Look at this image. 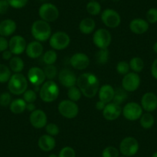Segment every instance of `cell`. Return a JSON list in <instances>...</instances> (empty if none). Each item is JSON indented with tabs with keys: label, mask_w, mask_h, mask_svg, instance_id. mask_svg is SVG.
Segmentation results:
<instances>
[{
	"label": "cell",
	"mask_w": 157,
	"mask_h": 157,
	"mask_svg": "<svg viewBox=\"0 0 157 157\" xmlns=\"http://www.w3.org/2000/svg\"><path fill=\"white\" fill-rule=\"evenodd\" d=\"M76 85L82 95L89 99L95 97L99 90V78L91 72L81 74L77 78Z\"/></svg>",
	"instance_id": "1"
},
{
	"label": "cell",
	"mask_w": 157,
	"mask_h": 157,
	"mask_svg": "<svg viewBox=\"0 0 157 157\" xmlns=\"http://www.w3.org/2000/svg\"><path fill=\"white\" fill-rule=\"evenodd\" d=\"M31 33L36 41L46 42L52 36V29L49 22L39 19L35 21L31 27Z\"/></svg>",
	"instance_id": "2"
},
{
	"label": "cell",
	"mask_w": 157,
	"mask_h": 157,
	"mask_svg": "<svg viewBox=\"0 0 157 157\" xmlns=\"http://www.w3.org/2000/svg\"><path fill=\"white\" fill-rule=\"evenodd\" d=\"M29 81L26 77L20 73H14L8 82V90L12 94L19 96L25 93L28 89Z\"/></svg>",
	"instance_id": "3"
},
{
	"label": "cell",
	"mask_w": 157,
	"mask_h": 157,
	"mask_svg": "<svg viewBox=\"0 0 157 157\" xmlns=\"http://www.w3.org/2000/svg\"><path fill=\"white\" fill-rule=\"evenodd\" d=\"M39 93V97L43 102H52L59 97V88L53 80H48L42 85Z\"/></svg>",
	"instance_id": "4"
},
{
	"label": "cell",
	"mask_w": 157,
	"mask_h": 157,
	"mask_svg": "<svg viewBox=\"0 0 157 157\" xmlns=\"http://www.w3.org/2000/svg\"><path fill=\"white\" fill-rule=\"evenodd\" d=\"M39 16L42 20L47 22H53L59 16V11L57 6L51 2L43 3L39 9Z\"/></svg>",
	"instance_id": "5"
},
{
	"label": "cell",
	"mask_w": 157,
	"mask_h": 157,
	"mask_svg": "<svg viewBox=\"0 0 157 157\" xmlns=\"http://www.w3.org/2000/svg\"><path fill=\"white\" fill-rule=\"evenodd\" d=\"M70 44V37L65 32H56L49 38V45L54 50H63Z\"/></svg>",
	"instance_id": "6"
},
{
	"label": "cell",
	"mask_w": 157,
	"mask_h": 157,
	"mask_svg": "<svg viewBox=\"0 0 157 157\" xmlns=\"http://www.w3.org/2000/svg\"><path fill=\"white\" fill-rule=\"evenodd\" d=\"M58 111L61 116L66 119H74L78 114V106L73 101L65 99L58 105Z\"/></svg>",
	"instance_id": "7"
},
{
	"label": "cell",
	"mask_w": 157,
	"mask_h": 157,
	"mask_svg": "<svg viewBox=\"0 0 157 157\" xmlns=\"http://www.w3.org/2000/svg\"><path fill=\"white\" fill-rule=\"evenodd\" d=\"M140 149V145L134 137H126L120 144V151L124 156L129 157L136 155Z\"/></svg>",
	"instance_id": "8"
},
{
	"label": "cell",
	"mask_w": 157,
	"mask_h": 157,
	"mask_svg": "<svg viewBox=\"0 0 157 157\" xmlns=\"http://www.w3.org/2000/svg\"><path fill=\"white\" fill-rule=\"evenodd\" d=\"M93 41L95 46L99 49H107L111 44V33L105 29H99L93 35Z\"/></svg>",
	"instance_id": "9"
},
{
	"label": "cell",
	"mask_w": 157,
	"mask_h": 157,
	"mask_svg": "<svg viewBox=\"0 0 157 157\" xmlns=\"http://www.w3.org/2000/svg\"><path fill=\"white\" fill-rule=\"evenodd\" d=\"M101 19L105 26L114 29L118 27L121 23L120 15L113 9H105L102 12Z\"/></svg>",
	"instance_id": "10"
},
{
	"label": "cell",
	"mask_w": 157,
	"mask_h": 157,
	"mask_svg": "<svg viewBox=\"0 0 157 157\" xmlns=\"http://www.w3.org/2000/svg\"><path fill=\"white\" fill-rule=\"evenodd\" d=\"M143 108L141 105L135 102L126 103L123 108L122 113L123 116L129 121H135L139 120L143 115Z\"/></svg>",
	"instance_id": "11"
},
{
	"label": "cell",
	"mask_w": 157,
	"mask_h": 157,
	"mask_svg": "<svg viewBox=\"0 0 157 157\" xmlns=\"http://www.w3.org/2000/svg\"><path fill=\"white\" fill-rule=\"evenodd\" d=\"M141 79L138 73L129 72L124 75L122 80V86L128 93L134 92L140 87Z\"/></svg>",
	"instance_id": "12"
},
{
	"label": "cell",
	"mask_w": 157,
	"mask_h": 157,
	"mask_svg": "<svg viewBox=\"0 0 157 157\" xmlns=\"http://www.w3.org/2000/svg\"><path fill=\"white\" fill-rule=\"evenodd\" d=\"M46 78L43 69L36 66L30 68L27 73V79L34 86H40L43 85Z\"/></svg>",
	"instance_id": "13"
},
{
	"label": "cell",
	"mask_w": 157,
	"mask_h": 157,
	"mask_svg": "<svg viewBox=\"0 0 157 157\" xmlns=\"http://www.w3.org/2000/svg\"><path fill=\"white\" fill-rule=\"evenodd\" d=\"M26 41L22 36H13L9 41V49L12 53L16 56L21 55L23 53L26 49Z\"/></svg>",
	"instance_id": "14"
},
{
	"label": "cell",
	"mask_w": 157,
	"mask_h": 157,
	"mask_svg": "<svg viewBox=\"0 0 157 157\" xmlns=\"http://www.w3.org/2000/svg\"><path fill=\"white\" fill-rule=\"evenodd\" d=\"M59 81L63 86L70 88L76 85L77 77L69 69H63L59 73Z\"/></svg>",
	"instance_id": "15"
},
{
	"label": "cell",
	"mask_w": 157,
	"mask_h": 157,
	"mask_svg": "<svg viewBox=\"0 0 157 157\" xmlns=\"http://www.w3.org/2000/svg\"><path fill=\"white\" fill-rule=\"evenodd\" d=\"M29 122L36 129H42L47 125V116L42 109H36L30 114Z\"/></svg>",
	"instance_id": "16"
},
{
	"label": "cell",
	"mask_w": 157,
	"mask_h": 157,
	"mask_svg": "<svg viewBox=\"0 0 157 157\" xmlns=\"http://www.w3.org/2000/svg\"><path fill=\"white\" fill-rule=\"evenodd\" d=\"M90 63V58L83 52H76L70 58V64L74 69L83 70L89 66Z\"/></svg>",
	"instance_id": "17"
},
{
	"label": "cell",
	"mask_w": 157,
	"mask_h": 157,
	"mask_svg": "<svg viewBox=\"0 0 157 157\" xmlns=\"http://www.w3.org/2000/svg\"><path fill=\"white\" fill-rule=\"evenodd\" d=\"M122 107L120 105L111 102L105 105V108L102 110L103 117L109 121H113L120 117L122 113Z\"/></svg>",
	"instance_id": "18"
},
{
	"label": "cell",
	"mask_w": 157,
	"mask_h": 157,
	"mask_svg": "<svg viewBox=\"0 0 157 157\" xmlns=\"http://www.w3.org/2000/svg\"><path fill=\"white\" fill-rule=\"evenodd\" d=\"M141 106L147 113L155 111L157 109V96L153 93H146L141 99Z\"/></svg>",
	"instance_id": "19"
},
{
	"label": "cell",
	"mask_w": 157,
	"mask_h": 157,
	"mask_svg": "<svg viewBox=\"0 0 157 157\" xmlns=\"http://www.w3.org/2000/svg\"><path fill=\"white\" fill-rule=\"evenodd\" d=\"M149 27V22L145 19H140V18L132 19L129 23V29H130L131 32L137 35L144 34L148 31Z\"/></svg>",
	"instance_id": "20"
},
{
	"label": "cell",
	"mask_w": 157,
	"mask_h": 157,
	"mask_svg": "<svg viewBox=\"0 0 157 157\" xmlns=\"http://www.w3.org/2000/svg\"><path fill=\"white\" fill-rule=\"evenodd\" d=\"M25 52L29 58L37 59L43 54V46L40 42L33 41L27 44Z\"/></svg>",
	"instance_id": "21"
},
{
	"label": "cell",
	"mask_w": 157,
	"mask_h": 157,
	"mask_svg": "<svg viewBox=\"0 0 157 157\" xmlns=\"http://www.w3.org/2000/svg\"><path fill=\"white\" fill-rule=\"evenodd\" d=\"M98 93H99V100L105 102V104L111 102L115 96L114 88L109 84H105V85L102 86L99 88Z\"/></svg>",
	"instance_id": "22"
},
{
	"label": "cell",
	"mask_w": 157,
	"mask_h": 157,
	"mask_svg": "<svg viewBox=\"0 0 157 157\" xmlns=\"http://www.w3.org/2000/svg\"><path fill=\"white\" fill-rule=\"evenodd\" d=\"M38 146L41 150L49 152L56 147V140L52 136L45 134L39 137L38 140Z\"/></svg>",
	"instance_id": "23"
},
{
	"label": "cell",
	"mask_w": 157,
	"mask_h": 157,
	"mask_svg": "<svg viewBox=\"0 0 157 157\" xmlns=\"http://www.w3.org/2000/svg\"><path fill=\"white\" fill-rule=\"evenodd\" d=\"M17 25L13 19H5L0 22V36L8 37L16 32Z\"/></svg>",
	"instance_id": "24"
},
{
	"label": "cell",
	"mask_w": 157,
	"mask_h": 157,
	"mask_svg": "<svg viewBox=\"0 0 157 157\" xmlns=\"http://www.w3.org/2000/svg\"><path fill=\"white\" fill-rule=\"evenodd\" d=\"M96 28V22L92 18H85L79 23L78 29L82 34H91Z\"/></svg>",
	"instance_id": "25"
},
{
	"label": "cell",
	"mask_w": 157,
	"mask_h": 157,
	"mask_svg": "<svg viewBox=\"0 0 157 157\" xmlns=\"http://www.w3.org/2000/svg\"><path fill=\"white\" fill-rule=\"evenodd\" d=\"M10 109L14 114H21L26 110V102L23 99H16L12 101Z\"/></svg>",
	"instance_id": "26"
},
{
	"label": "cell",
	"mask_w": 157,
	"mask_h": 157,
	"mask_svg": "<svg viewBox=\"0 0 157 157\" xmlns=\"http://www.w3.org/2000/svg\"><path fill=\"white\" fill-rule=\"evenodd\" d=\"M24 62L20 57L14 56L10 60V68L15 73H20L24 69Z\"/></svg>",
	"instance_id": "27"
},
{
	"label": "cell",
	"mask_w": 157,
	"mask_h": 157,
	"mask_svg": "<svg viewBox=\"0 0 157 157\" xmlns=\"http://www.w3.org/2000/svg\"><path fill=\"white\" fill-rule=\"evenodd\" d=\"M140 125L145 129H149L152 127L155 123L154 117L150 113H146L140 117Z\"/></svg>",
	"instance_id": "28"
},
{
	"label": "cell",
	"mask_w": 157,
	"mask_h": 157,
	"mask_svg": "<svg viewBox=\"0 0 157 157\" xmlns=\"http://www.w3.org/2000/svg\"><path fill=\"white\" fill-rule=\"evenodd\" d=\"M128 98V92L123 88H119L115 90V96L112 102L117 105H121Z\"/></svg>",
	"instance_id": "29"
},
{
	"label": "cell",
	"mask_w": 157,
	"mask_h": 157,
	"mask_svg": "<svg viewBox=\"0 0 157 157\" xmlns=\"http://www.w3.org/2000/svg\"><path fill=\"white\" fill-rule=\"evenodd\" d=\"M109 59V51L108 49H99L95 55V59L96 63L99 65H104L107 63Z\"/></svg>",
	"instance_id": "30"
},
{
	"label": "cell",
	"mask_w": 157,
	"mask_h": 157,
	"mask_svg": "<svg viewBox=\"0 0 157 157\" xmlns=\"http://www.w3.org/2000/svg\"><path fill=\"white\" fill-rule=\"evenodd\" d=\"M129 67L136 73L142 72L144 68V62L140 57H133L129 61Z\"/></svg>",
	"instance_id": "31"
},
{
	"label": "cell",
	"mask_w": 157,
	"mask_h": 157,
	"mask_svg": "<svg viewBox=\"0 0 157 157\" xmlns=\"http://www.w3.org/2000/svg\"><path fill=\"white\" fill-rule=\"evenodd\" d=\"M86 9L87 13L91 16H97L101 13V10H102L100 3L97 1H90L87 3Z\"/></svg>",
	"instance_id": "32"
},
{
	"label": "cell",
	"mask_w": 157,
	"mask_h": 157,
	"mask_svg": "<svg viewBox=\"0 0 157 157\" xmlns=\"http://www.w3.org/2000/svg\"><path fill=\"white\" fill-rule=\"evenodd\" d=\"M12 76L11 69L6 65L0 63V83L9 82Z\"/></svg>",
	"instance_id": "33"
},
{
	"label": "cell",
	"mask_w": 157,
	"mask_h": 157,
	"mask_svg": "<svg viewBox=\"0 0 157 157\" xmlns=\"http://www.w3.org/2000/svg\"><path fill=\"white\" fill-rule=\"evenodd\" d=\"M82 95V92H81V90H79L78 87L75 86L69 88V90H68V93H67V96L69 100L73 101V102H77V101H78L81 99Z\"/></svg>",
	"instance_id": "34"
},
{
	"label": "cell",
	"mask_w": 157,
	"mask_h": 157,
	"mask_svg": "<svg viewBox=\"0 0 157 157\" xmlns=\"http://www.w3.org/2000/svg\"><path fill=\"white\" fill-rule=\"evenodd\" d=\"M43 60L46 65H54L57 60V53L55 50H48L43 54Z\"/></svg>",
	"instance_id": "35"
},
{
	"label": "cell",
	"mask_w": 157,
	"mask_h": 157,
	"mask_svg": "<svg viewBox=\"0 0 157 157\" xmlns=\"http://www.w3.org/2000/svg\"><path fill=\"white\" fill-rule=\"evenodd\" d=\"M43 71H44L46 78H48L49 80H53L58 74L57 68L54 65H46Z\"/></svg>",
	"instance_id": "36"
},
{
	"label": "cell",
	"mask_w": 157,
	"mask_h": 157,
	"mask_svg": "<svg viewBox=\"0 0 157 157\" xmlns=\"http://www.w3.org/2000/svg\"><path fill=\"white\" fill-rule=\"evenodd\" d=\"M129 64L126 61H120L116 65V71L120 75H126L129 72Z\"/></svg>",
	"instance_id": "37"
},
{
	"label": "cell",
	"mask_w": 157,
	"mask_h": 157,
	"mask_svg": "<svg viewBox=\"0 0 157 157\" xmlns=\"http://www.w3.org/2000/svg\"><path fill=\"white\" fill-rule=\"evenodd\" d=\"M120 152L114 146H107L102 152V157H119Z\"/></svg>",
	"instance_id": "38"
},
{
	"label": "cell",
	"mask_w": 157,
	"mask_h": 157,
	"mask_svg": "<svg viewBox=\"0 0 157 157\" xmlns=\"http://www.w3.org/2000/svg\"><path fill=\"white\" fill-rule=\"evenodd\" d=\"M23 99L26 103H34L35 101L37 99L36 92L33 90H27L23 93Z\"/></svg>",
	"instance_id": "39"
},
{
	"label": "cell",
	"mask_w": 157,
	"mask_h": 157,
	"mask_svg": "<svg viewBox=\"0 0 157 157\" xmlns=\"http://www.w3.org/2000/svg\"><path fill=\"white\" fill-rule=\"evenodd\" d=\"M146 21L149 23L155 24L157 22V9L151 8L146 12Z\"/></svg>",
	"instance_id": "40"
},
{
	"label": "cell",
	"mask_w": 157,
	"mask_h": 157,
	"mask_svg": "<svg viewBox=\"0 0 157 157\" xmlns=\"http://www.w3.org/2000/svg\"><path fill=\"white\" fill-rule=\"evenodd\" d=\"M46 132H47L48 135L52 136H56L58 135L60 132L59 127L57 126L55 123H48L46 126Z\"/></svg>",
	"instance_id": "41"
},
{
	"label": "cell",
	"mask_w": 157,
	"mask_h": 157,
	"mask_svg": "<svg viewBox=\"0 0 157 157\" xmlns=\"http://www.w3.org/2000/svg\"><path fill=\"white\" fill-rule=\"evenodd\" d=\"M10 7L16 10L22 9L27 5L29 0H8Z\"/></svg>",
	"instance_id": "42"
},
{
	"label": "cell",
	"mask_w": 157,
	"mask_h": 157,
	"mask_svg": "<svg viewBox=\"0 0 157 157\" xmlns=\"http://www.w3.org/2000/svg\"><path fill=\"white\" fill-rule=\"evenodd\" d=\"M58 157H75V152L70 146H65L60 150Z\"/></svg>",
	"instance_id": "43"
},
{
	"label": "cell",
	"mask_w": 157,
	"mask_h": 157,
	"mask_svg": "<svg viewBox=\"0 0 157 157\" xmlns=\"http://www.w3.org/2000/svg\"><path fill=\"white\" fill-rule=\"evenodd\" d=\"M12 102V96L10 93H2L0 95V105L6 107Z\"/></svg>",
	"instance_id": "44"
},
{
	"label": "cell",
	"mask_w": 157,
	"mask_h": 157,
	"mask_svg": "<svg viewBox=\"0 0 157 157\" xmlns=\"http://www.w3.org/2000/svg\"><path fill=\"white\" fill-rule=\"evenodd\" d=\"M10 7L8 0H0V14L3 15L6 13Z\"/></svg>",
	"instance_id": "45"
},
{
	"label": "cell",
	"mask_w": 157,
	"mask_h": 157,
	"mask_svg": "<svg viewBox=\"0 0 157 157\" xmlns=\"http://www.w3.org/2000/svg\"><path fill=\"white\" fill-rule=\"evenodd\" d=\"M9 49V42L6 37L0 36V52H4Z\"/></svg>",
	"instance_id": "46"
},
{
	"label": "cell",
	"mask_w": 157,
	"mask_h": 157,
	"mask_svg": "<svg viewBox=\"0 0 157 157\" xmlns=\"http://www.w3.org/2000/svg\"><path fill=\"white\" fill-rule=\"evenodd\" d=\"M151 74L154 78L157 79V59L154 60L151 66Z\"/></svg>",
	"instance_id": "47"
},
{
	"label": "cell",
	"mask_w": 157,
	"mask_h": 157,
	"mask_svg": "<svg viewBox=\"0 0 157 157\" xmlns=\"http://www.w3.org/2000/svg\"><path fill=\"white\" fill-rule=\"evenodd\" d=\"M13 54L12 53V52L10 50V49H6V50H5L4 52H2V57L4 60L8 61V60H10L12 58H13Z\"/></svg>",
	"instance_id": "48"
},
{
	"label": "cell",
	"mask_w": 157,
	"mask_h": 157,
	"mask_svg": "<svg viewBox=\"0 0 157 157\" xmlns=\"http://www.w3.org/2000/svg\"><path fill=\"white\" fill-rule=\"evenodd\" d=\"M105 105L106 104L105 103V102H102V101H98V102H96V109L99 110V111H102V110L104 109V108H105Z\"/></svg>",
	"instance_id": "49"
},
{
	"label": "cell",
	"mask_w": 157,
	"mask_h": 157,
	"mask_svg": "<svg viewBox=\"0 0 157 157\" xmlns=\"http://www.w3.org/2000/svg\"><path fill=\"white\" fill-rule=\"evenodd\" d=\"M36 109V106L34 103H26V110L29 112H33Z\"/></svg>",
	"instance_id": "50"
},
{
	"label": "cell",
	"mask_w": 157,
	"mask_h": 157,
	"mask_svg": "<svg viewBox=\"0 0 157 157\" xmlns=\"http://www.w3.org/2000/svg\"><path fill=\"white\" fill-rule=\"evenodd\" d=\"M152 49H153V51H154V52H155V53L157 54V42H156V43H154L153 47H152Z\"/></svg>",
	"instance_id": "51"
},
{
	"label": "cell",
	"mask_w": 157,
	"mask_h": 157,
	"mask_svg": "<svg viewBox=\"0 0 157 157\" xmlns=\"http://www.w3.org/2000/svg\"><path fill=\"white\" fill-rule=\"evenodd\" d=\"M49 157H58V155H56V154H50V155H49Z\"/></svg>",
	"instance_id": "52"
},
{
	"label": "cell",
	"mask_w": 157,
	"mask_h": 157,
	"mask_svg": "<svg viewBox=\"0 0 157 157\" xmlns=\"http://www.w3.org/2000/svg\"><path fill=\"white\" fill-rule=\"evenodd\" d=\"M152 157H157V151L155 152H154L153 154H152Z\"/></svg>",
	"instance_id": "53"
},
{
	"label": "cell",
	"mask_w": 157,
	"mask_h": 157,
	"mask_svg": "<svg viewBox=\"0 0 157 157\" xmlns=\"http://www.w3.org/2000/svg\"><path fill=\"white\" fill-rule=\"evenodd\" d=\"M39 2H43V3H45V2H47L48 0H39Z\"/></svg>",
	"instance_id": "54"
},
{
	"label": "cell",
	"mask_w": 157,
	"mask_h": 157,
	"mask_svg": "<svg viewBox=\"0 0 157 157\" xmlns=\"http://www.w3.org/2000/svg\"><path fill=\"white\" fill-rule=\"evenodd\" d=\"M111 1H113V2H119L120 0H111Z\"/></svg>",
	"instance_id": "55"
},
{
	"label": "cell",
	"mask_w": 157,
	"mask_h": 157,
	"mask_svg": "<svg viewBox=\"0 0 157 157\" xmlns=\"http://www.w3.org/2000/svg\"><path fill=\"white\" fill-rule=\"evenodd\" d=\"M90 1H96V0H90Z\"/></svg>",
	"instance_id": "56"
},
{
	"label": "cell",
	"mask_w": 157,
	"mask_h": 157,
	"mask_svg": "<svg viewBox=\"0 0 157 157\" xmlns=\"http://www.w3.org/2000/svg\"><path fill=\"white\" fill-rule=\"evenodd\" d=\"M121 157H126V156H121Z\"/></svg>",
	"instance_id": "57"
},
{
	"label": "cell",
	"mask_w": 157,
	"mask_h": 157,
	"mask_svg": "<svg viewBox=\"0 0 157 157\" xmlns=\"http://www.w3.org/2000/svg\"><path fill=\"white\" fill-rule=\"evenodd\" d=\"M156 122H157V120H156Z\"/></svg>",
	"instance_id": "58"
}]
</instances>
